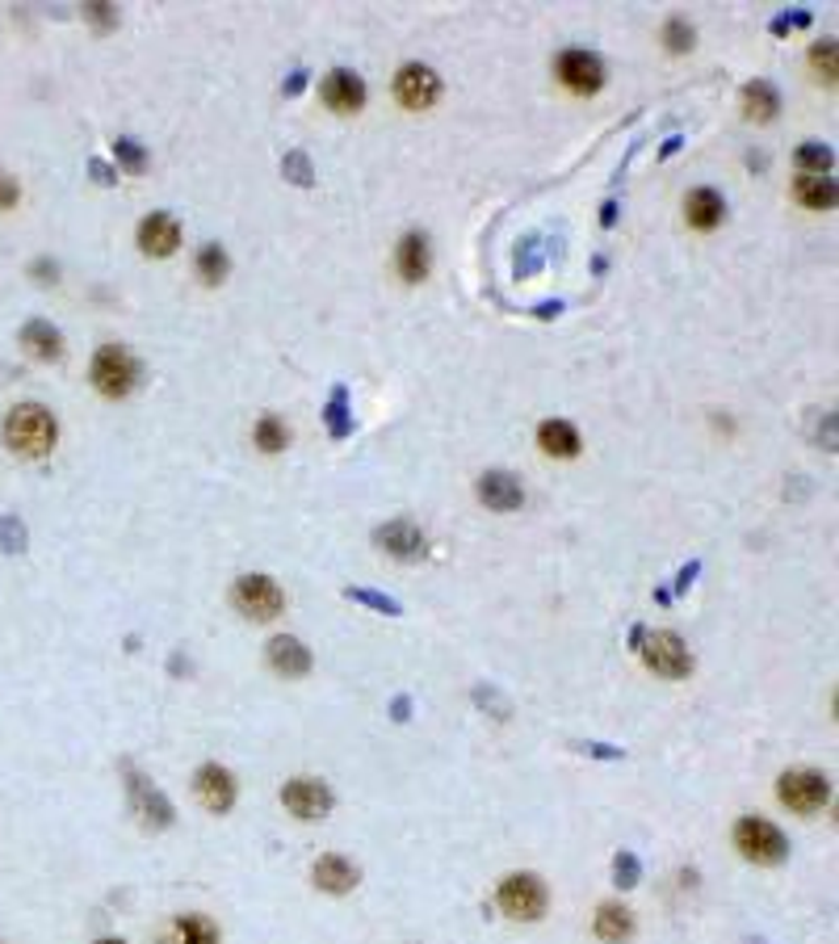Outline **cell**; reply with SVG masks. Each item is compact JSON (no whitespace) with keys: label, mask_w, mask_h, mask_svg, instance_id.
Masks as SVG:
<instances>
[{"label":"cell","mask_w":839,"mask_h":944,"mask_svg":"<svg viewBox=\"0 0 839 944\" xmlns=\"http://www.w3.org/2000/svg\"><path fill=\"white\" fill-rule=\"evenodd\" d=\"M684 215L697 231H714L722 223V198L714 189H693L688 202H684Z\"/></svg>","instance_id":"obj_18"},{"label":"cell","mask_w":839,"mask_h":944,"mask_svg":"<svg viewBox=\"0 0 839 944\" xmlns=\"http://www.w3.org/2000/svg\"><path fill=\"white\" fill-rule=\"evenodd\" d=\"M630 932H634V919H630V911H625V907H618V903H604V907L596 911V936H600L604 944L630 941Z\"/></svg>","instance_id":"obj_22"},{"label":"cell","mask_w":839,"mask_h":944,"mask_svg":"<svg viewBox=\"0 0 839 944\" xmlns=\"http://www.w3.org/2000/svg\"><path fill=\"white\" fill-rule=\"evenodd\" d=\"M97 944H122V941H97Z\"/></svg>","instance_id":"obj_35"},{"label":"cell","mask_w":839,"mask_h":944,"mask_svg":"<svg viewBox=\"0 0 839 944\" xmlns=\"http://www.w3.org/2000/svg\"><path fill=\"white\" fill-rule=\"evenodd\" d=\"M743 113L752 118V122H768L772 113H777V88L768 81H756L743 88Z\"/></svg>","instance_id":"obj_24"},{"label":"cell","mask_w":839,"mask_h":944,"mask_svg":"<svg viewBox=\"0 0 839 944\" xmlns=\"http://www.w3.org/2000/svg\"><path fill=\"white\" fill-rule=\"evenodd\" d=\"M59 441V425L47 407L22 404L4 416V445L22 458H47Z\"/></svg>","instance_id":"obj_1"},{"label":"cell","mask_w":839,"mask_h":944,"mask_svg":"<svg viewBox=\"0 0 839 944\" xmlns=\"http://www.w3.org/2000/svg\"><path fill=\"white\" fill-rule=\"evenodd\" d=\"M131 789H135V802H139V810H143V818H147L152 827H164V823L172 818V810H168V802H164L160 793H147V785L139 781V777H131Z\"/></svg>","instance_id":"obj_26"},{"label":"cell","mask_w":839,"mask_h":944,"mask_svg":"<svg viewBox=\"0 0 839 944\" xmlns=\"http://www.w3.org/2000/svg\"><path fill=\"white\" fill-rule=\"evenodd\" d=\"M798 164H802L811 177H827V168H831V152L818 147V143H806V147L798 152Z\"/></svg>","instance_id":"obj_29"},{"label":"cell","mask_w":839,"mask_h":944,"mask_svg":"<svg viewBox=\"0 0 839 944\" xmlns=\"http://www.w3.org/2000/svg\"><path fill=\"white\" fill-rule=\"evenodd\" d=\"M436 93H441V81H436L433 68H424V63H404V68H399V76H395V97H399V106L429 109L436 101Z\"/></svg>","instance_id":"obj_8"},{"label":"cell","mask_w":839,"mask_h":944,"mask_svg":"<svg viewBox=\"0 0 839 944\" xmlns=\"http://www.w3.org/2000/svg\"><path fill=\"white\" fill-rule=\"evenodd\" d=\"M357 596V600H365V605H379L382 613H399V609H395V600H382V596H374V593H352Z\"/></svg>","instance_id":"obj_34"},{"label":"cell","mask_w":839,"mask_h":944,"mask_svg":"<svg viewBox=\"0 0 839 944\" xmlns=\"http://www.w3.org/2000/svg\"><path fill=\"white\" fill-rule=\"evenodd\" d=\"M177 944H218V928L206 916L177 919Z\"/></svg>","instance_id":"obj_25"},{"label":"cell","mask_w":839,"mask_h":944,"mask_svg":"<svg viewBox=\"0 0 839 944\" xmlns=\"http://www.w3.org/2000/svg\"><path fill=\"white\" fill-rule=\"evenodd\" d=\"M811 59H814V68H818L827 81H836V43H823V47H814Z\"/></svg>","instance_id":"obj_31"},{"label":"cell","mask_w":839,"mask_h":944,"mask_svg":"<svg viewBox=\"0 0 839 944\" xmlns=\"http://www.w3.org/2000/svg\"><path fill=\"white\" fill-rule=\"evenodd\" d=\"M643 659H647L650 672L663 676V680H684V676L693 672V655H688V647L680 643L672 630H655L643 643Z\"/></svg>","instance_id":"obj_6"},{"label":"cell","mask_w":839,"mask_h":944,"mask_svg":"<svg viewBox=\"0 0 839 944\" xmlns=\"http://www.w3.org/2000/svg\"><path fill=\"white\" fill-rule=\"evenodd\" d=\"M538 441L550 458H575L579 454V432L571 429L567 420H546L538 429Z\"/></svg>","instance_id":"obj_21"},{"label":"cell","mask_w":839,"mask_h":944,"mask_svg":"<svg viewBox=\"0 0 839 944\" xmlns=\"http://www.w3.org/2000/svg\"><path fill=\"white\" fill-rule=\"evenodd\" d=\"M324 101H327V109H336V113H357V109L365 106V84L340 68V72H332L324 81Z\"/></svg>","instance_id":"obj_16"},{"label":"cell","mask_w":839,"mask_h":944,"mask_svg":"<svg viewBox=\"0 0 839 944\" xmlns=\"http://www.w3.org/2000/svg\"><path fill=\"white\" fill-rule=\"evenodd\" d=\"M827 793H831V781H827V773H818V768H789L781 785H777V798L786 802L793 814H814V810L827 802Z\"/></svg>","instance_id":"obj_4"},{"label":"cell","mask_w":839,"mask_h":944,"mask_svg":"<svg viewBox=\"0 0 839 944\" xmlns=\"http://www.w3.org/2000/svg\"><path fill=\"white\" fill-rule=\"evenodd\" d=\"M177 243H181V227H177V218L147 215L143 223H139V248H143L147 256H172Z\"/></svg>","instance_id":"obj_12"},{"label":"cell","mask_w":839,"mask_h":944,"mask_svg":"<svg viewBox=\"0 0 839 944\" xmlns=\"http://www.w3.org/2000/svg\"><path fill=\"white\" fill-rule=\"evenodd\" d=\"M793 193H798V202H802L806 211H831V206H836V181H831V177H811V172H802V177L793 181Z\"/></svg>","instance_id":"obj_20"},{"label":"cell","mask_w":839,"mask_h":944,"mask_svg":"<svg viewBox=\"0 0 839 944\" xmlns=\"http://www.w3.org/2000/svg\"><path fill=\"white\" fill-rule=\"evenodd\" d=\"M193 793H197V802L211 810V814H227L231 802H236V781H231L227 768L206 764V768H197V777H193Z\"/></svg>","instance_id":"obj_9"},{"label":"cell","mask_w":839,"mask_h":944,"mask_svg":"<svg viewBox=\"0 0 839 944\" xmlns=\"http://www.w3.org/2000/svg\"><path fill=\"white\" fill-rule=\"evenodd\" d=\"M135 382H139V366L122 345H106V349L93 357V386H97L101 395L122 399V395H131Z\"/></svg>","instance_id":"obj_3"},{"label":"cell","mask_w":839,"mask_h":944,"mask_svg":"<svg viewBox=\"0 0 839 944\" xmlns=\"http://www.w3.org/2000/svg\"><path fill=\"white\" fill-rule=\"evenodd\" d=\"M286 441H290V429L277 420V416H265L261 425H256V445L265 450V454H277V450H286Z\"/></svg>","instance_id":"obj_28"},{"label":"cell","mask_w":839,"mask_h":944,"mask_svg":"<svg viewBox=\"0 0 839 944\" xmlns=\"http://www.w3.org/2000/svg\"><path fill=\"white\" fill-rule=\"evenodd\" d=\"M22 345H26V352L38 357V361H59V357H63L59 332H55L51 324H43V320H34V324L22 327Z\"/></svg>","instance_id":"obj_19"},{"label":"cell","mask_w":839,"mask_h":944,"mask_svg":"<svg viewBox=\"0 0 839 944\" xmlns=\"http://www.w3.org/2000/svg\"><path fill=\"white\" fill-rule=\"evenodd\" d=\"M663 38H668V51H688V47H693V26H684L680 17H672V22L663 26Z\"/></svg>","instance_id":"obj_30"},{"label":"cell","mask_w":839,"mask_h":944,"mask_svg":"<svg viewBox=\"0 0 839 944\" xmlns=\"http://www.w3.org/2000/svg\"><path fill=\"white\" fill-rule=\"evenodd\" d=\"M269 668L273 672H281V676H290V680H298V676H307L311 672V650L302 647L298 638H290V634H277V638H269Z\"/></svg>","instance_id":"obj_15"},{"label":"cell","mask_w":839,"mask_h":944,"mask_svg":"<svg viewBox=\"0 0 839 944\" xmlns=\"http://www.w3.org/2000/svg\"><path fill=\"white\" fill-rule=\"evenodd\" d=\"M734 848L747 857V861H756V864H781L786 861V852H789V844L786 836L768 823V818H739L734 823Z\"/></svg>","instance_id":"obj_2"},{"label":"cell","mask_w":839,"mask_h":944,"mask_svg":"<svg viewBox=\"0 0 839 944\" xmlns=\"http://www.w3.org/2000/svg\"><path fill=\"white\" fill-rule=\"evenodd\" d=\"M281 802L286 810L295 814V818H324L327 810H332V793H327V785L311 781V777H298L281 789Z\"/></svg>","instance_id":"obj_10"},{"label":"cell","mask_w":839,"mask_h":944,"mask_svg":"<svg viewBox=\"0 0 839 944\" xmlns=\"http://www.w3.org/2000/svg\"><path fill=\"white\" fill-rule=\"evenodd\" d=\"M315 886L327 894H349L357 886V864L345 857H324L315 864Z\"/></svg>","instance_id":"obj_17"},{"label":"cell","mask_w":839,"mask_h":944,"mask_svg":"<svg viewBox=\"0 0 839 944\" xmlns=\"http://www.w3.org/2000/svg\"><path fill=\"white\" fill-rule=\"evenodd\" d=\"M231 600H236V609L252 621H273L286 609V596H281V588L273 584L269 575H244V579L236 584Z\"/></svg>","instance_id":"obj_7"},{"label":"cell","mask_w":839,"mask_h":944,"mask_svg":"<svg viewBox=\"0 0 839 944\" xmlns=\"http://www.w3.org/2000/svg\"><path fill=\"white\" fill-rule=\"evenodd\" d=\"M26 529H22V525H17V521H4V525H0V546H4V550H22V546H26Z\"/></svg>","instance_id":"obj_32"},{"label":"cell","mask_w":839,"mask_h":944,"mask_svg":"<svg viewBox=\"0 0 839 944\" xmlns=\"http://www.w3.org/2000/svg\"><path fill=\"white\" fill-rule=\"evenodd\" d=\"M197 273H202L206 286H218V282L227 277V252H223L218 243H206V248L197 252Z\"/></svg>","instance_id":"obj_27"},{"label":"cell","mask_w":839,"mask_h":944,"mask_svg":"<svg viewBox=\"0 0 839 944\" xmlns=\"http://www.w3.org/2000/svg\"><path fill=\"white\" fill-rule=\"evenodd\" d=\"M9 206H17V181L0 172V211H9Z\"/></svg>","instance_id":"obj_33"},{"label":"cell","mask_w":839,"mask_h":944,"mask_svg":"<svg viewBox=\"0 0 839 944\" xmlns=\"http://www.w3.org/2000/svg\"><path fill=\"white\" fill-rule=\"evenodd\" d=\"M379 546L386 554L404 559V563H416V559L424 554V534H420L411 521H391V525L379 529Z\"/></svg>","instance_id":"obj_14"},{"label":"cell","mask_w":839,"mask_h":944,"mask_svg":"<svg viewBox=\"0 0 839 944\" xmlns=\"http://www.w3.org/2000/svg\"><path fill=\"white\" fill-rule=\"evenodd\" d=\"M559 81L567 84L571 93H596L604 84V68L600 59L588 51H563L559 59Z\"/></svg>","instance_id":"obj_11"},{"label":"cell","mask_w":839,"mask_h":944,"mask_svg":"<svg viewBox=\"0 0 839 944\" xmlns=\"http://www.w3.org/2000/svg\"><path fill=\"white\" fill-rule=\"evenodd\" d=\"M479 495H483V504L495 509V513H516L520 504H525V491L516 483L508 470H488L483 479H479Z\"/></svg>","instance_id":"obj_13"},{"label":"cell","mask_w":839,"mask_h":944,"mask_svg":"<svg viewBox=\"0 0 839 944\" xmlns=\"http://www.w3.org/2000/svg\"><path fill=\"white\" fill-rule=\"evenodd\" d=\"M399 273H404L407 282H420L429 273V240L420 231H411V236L399 240Z\"/></svg>","instance_id":"obj_23"},{"label":"cell","mask_w":839,"mask_h":944,"mask_svg":"<svg viewBox=\"0 0 839 944\" xmlns=\"http://www.w3.org/2000/svg\"><path fill=\"white\" fill-rule=\"evenodd\" d=\"M500 911L508 919H542L546 911V886L534 873H508L500 882Z\"/></svg>","instance_id":"obj_5"}]
</instances>
